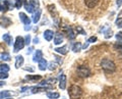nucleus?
I'll use <instances>...</instances> for the list:
<instances>
[{
    "mask_svg": "<svg viewBox=\"0 0 122 99\" xmlns=\"http://www.w3.org/2000/svg\"><path fill=\"white\" fill-rule=\"evenodd\" d=\"M62 99H65V98H62Z\"/></svg>",
    "mask_w": 122,
    "mask_h": 99,
    "instance_id": "de8ad7c7",
    "label": "nucleus"
},
{
    "mask_svg": "<svg viewBox=\"0 0 122 99\" xmlns=\"http://www.w3.org/2000/svg\"><path fill=\"white\" fill-rule=\"evenodd\" d=\"M5 99H11V98H5Z\"/></svg>",
    "mask_w": 122,
    "mask_h": 99,
    "instance_id": "49530a36",
    "label": "nucleus"
},
{
    "mask_svg": "<svg viewBox=\"0 0 122 99\" xmlns=\"http://www.w3.org/2000/svg\"><path fill=\"white\" fill-rule=\"evenodd\" d=\"M47 97L49 99H58L60 97V95H59V93H57V92H48L47 93Z\"/></svg>",
    "mask_w": 122,
    "mask_h": 99,
    "instance_id": "bb28decb",
    "label": "nucleus"
},
{
    "mask_svg": "<svg viewBox=\"0 0 122 99\" xmlns=\"http://www.w3.org/2000/svg\"><path fill=\"white\" fill-rule=\"evenodd\" d=\"M96 41H97V37L96 36H92V37H90L89 39H87L86 42L90 44V43H94V42H96Z\"/></svg>",
    "mask_w": 122,
    "mask_h": 99,
    "instance_id": "c9c22d12",
    "label": "nucleus"
},
{
    "mask_svg": "<svg viewBox=\"0 0 122 99\" xmlns=\"http://www.w3.org/2000/svg\"><path fill=\"white\" fill-rule=\"evenodd\" d=\"M63 42V36L61 34H56L54 35V44L55 45H60Z\"/></svg>",
    "mask_w": 122,
    "mask_h": 99,
    "instance_id": "412c9836",
    "label": "nucleus"
},
{
    "mask_svg": "<svg viewBox=\"0 0 122 99\" xmlns=\"http://www.w3.org/2000/svg\"><path fill=\"white\" fill-rule=\"evenodd\" d=\"M33 50H34V47H29V48H28V51H26V53H28V54H30V53L33 52Z\"/></svg>",
    "mask_w": 122,
    "mask_h": 99,
    "instance_id": "37998d69",
    "label": "nucleus"
},
{
    "mask_svg": "<svg viewBox=\"0 0 122 99\" xmlns=\"http://www.w3.org/2000/svg\"><path fill=\"white\" fill-rule=\"evenodd\" d=\"M38 64H39V68L41 71H45L46 68L48 67V62H47V60L46 59H41L39 62H38Z\"/></svg>",
    "mask_w": 122,
    "mask_h": 99,
    "instance_id": "4be33fe9",
    "label": "nucleus"
},
{
    "mask_svg": "<svg viewBox=\"0 0 122 99\" xmlns=\"http://www.w3.org/2000/svg\"><path fill=\"white\" fill-rule=\"evenodd\" d=\"M25 79L26 80H30V81H38V80H41V76L40 75H36V76H30V75H29V76H26L25 77Z\"/></svg>",
    "mask_w": 122,
    "mask_h": 99,
    "instance_id": "c85d7f7f",
    "label": "nucleus"
},
{
    "mask_svg": "<svg viewBox=\"0 0 122 99\" xmlns=\"http://www.w3.org/2000/svg\"><path fill=\"white\" fill-rule=\"evenodd\" d=\"M11 92L8 90H6V91H1L0 92V99H4V98H9L11 96Z\"/></svg>",
    "mask_w": 122,
    "mask_h": 99,
    "instance_id": "b1692460",
    "label": "nucleus"
},
{
    "mask_svg": "<svg viewBox=\"0 0 122 99\" xmlns=\"http://www.w3.org/2000/svg\"><path fill=\"white\" fill-rule=\"evenodd\" d=\"M0 58H1L2 60H4V61H9L10 60V54L9 53H3V54H1V56H0Z\"/></svg>",
    "mask_w": 122,
    "mask_h": 99,
    "instance_id": "7c9ffc66",
    "label": "nucleus"
},
{
    "mask_svg": "<svg viewBox=\"0 0 122 99\" xmlns=\"http://www.w3.org/2000/svg\"><path fill=\"white\" fill-rule=\"evenodd\" d=\"M54 51L57 52V53H60L61 55H65V54H67V52H68V47L66 46V45H64V46H62V47L55 48Z\"/></svg>",
    "mask_w": 122,
    "mask_h": 99,
    "instance_id": "ddd939ff",
    "label": "nucleus"
},
{
    "mask_svg": "<svg viewBox=\"0 0 122 99\" xmlns=\"http://www.w3.org/2000/svg\"><path fill=\"white\" fill-rule=\"evenodd\" d=\"M76 32H77V34H78V33H81V35H86V33L83 31L82 28H81V27H79V26L77 27V28H76Z\"/></svg>",
    "mask_w": 122,
    "mask_h": 99,
    "instance_id": "e433bc0d",
    "label": "nucleus"
},
{
    "mask_svg": "<svg viewBox=\"0 0 122 99\" xmlns=\"http://www.w3.org/2000/svg\"><path fill=\"white\" fill-rule=\"evenodd\" d=\"M81 48H82V46H81V42H76V43H74L73 45H72V51L75 52V53L81 51Z\"/></svg>",
    "mask_w": 122,
    "mask_h": 99,
    "instance_id": "5701e85b",
    "label": "nucleus"
},
{
    "mask_svg": "<svg viewBox=\"0 0 122 99\" xmlns=\"http://www.w3.org/2000/svg\"><path fill=\"white\" fill-rule=\"evenodd\" d=\"M24 39H25V44H26V45H29L30 42H32V38H30V35H26Z\"/></svg>",
    "mask_w": 122,
    "mask_h": 99,
    "instance_id": "f704fd0d",
    "label": "nucleus"
},
{
    "mask_svg": "<svg viewBox=\"0 0 122 99\" xmlns=\"http://www.w3.org/2000/svg\"><path fill=\"white\" fill-rule=\"evenodd\" d=\"M50 89V87H44V86H39V87H30V90H32V93H40Z\"/></svg>",
    "mask_w": 122,
    "mask_h": 99,
    "instance_id": "1a4fd4ad",
    "label": "nucleus"
},
{
    "mask_svg": "<svg viewBox=\"0 0 122 99\" xmlns=\"http://www.w3.org/2000/svg\"><path fill=\"white\" fill-rule=\"evenodd\" d=\"M11 24H12V21L8 16H0V27H2V28H8Z\"/></svg>",
    "mask_w": 122,
    "mask_h": 99,
    "instance_id": "423d86ee",
    "label": "nucleus"
},
{
    "mask_svg": "<svg viewBox=\"0 0 122 99\" xmlns=\"http://www.w3.org/2000/svg\"><path fill=\"white\" fill-rule=\"evenodd\" d=\"M2 39H3V41H4L7 45H11V44H12V37H11L10 34H8V33L4 34V35L2 36Z\"/></svg>",
    "mask_w": 122,
    "mask_h": 99,
    "instance_id": "6ab92c4d",
    "label": "nucleus"
},
{
    "mask_svg": "<svg viewBox=\"0 0 122 99\" xmlns=\"http://www.w3.org/2000/svg\"><path fill=\"white\" fill-rule=\"evenodd\" d=\"M25 39L20 36H17L15 38V42H14V46H13V51L14 52H18L25 47Z\"/></svg>",
    "mask_w": 122,
    "mask_h": 99,
    "instance_id": "20e7f679",
    "label": "nucleus"
},
{
    "mask_svg": "<svg viewBox=\"0 0 122 99\" xmlns=\"http://www.w3.org/2000/svg\"><path fill=\"white\" fill-rule=\"evenodd\" d=\"M101 67L102 70L106 73H113L116 70V64L114 63L113 60L109 58H104L101 61Z\"/></svg>",
    "mask_w": 122,
    "mask_h": 99,
    "instance_id": "f257e3e1",
    "label": "nucleus"
},
{
    "mask_svg": "<svg viewBox=\"0 0 122 99\" xmlns=\"http://www.w3.org/2000/svg\"><path fill=\"white\" fill-rule=\"evenodd\" d=\"M47 8L49 10V12L51 13V16L53 17V20H54V22H56V24H58V22H59V14H58V12H57L55 5L50 4V5L47 6Z\"/></svg>",
    "mask_w": 122,
    "mask_h": 99,
    "instance_id": "39448f33",
    "label": "nucleus"
},
{
    "mask_svg": "<svg viewBox=\"0 0 122 99\" xmlns=\"http://www.w3.org/2000/svg\"><path fill=\"white\" fill-rule=\"evenodd\" d=\"M116 5L118 7H120L122 5V0H117V1H116Z\"/></svg>",
    "mask_w": 122,
    "mask_h": 99,
    "instance_id": "c03bdc74",
    "label": "nucleus"
},
{
    "mask_svg": "<svg viewBox=\"0 0 122 99\" xmlns=\"http://www.w3.org/2000/svg\"><path fill=\"white\" fill-rule=\"evenodd\" d=\"M41 14H42V10L40 8H38L35 12H34V16H33V22H35V24H37L38 22L40 21L41 18Z\"/></svg>",
    "mask_w": 122,
    "mask_h": 99,
    "instance_id": "2eb2a0df",
    "label": "nucleus"
},
{
    "mask_svg": "<svg viewBox=\"0 0 122 99\" xmlns=\"http://www.w3.org/2000/svg\"><path fill=\"white\" fill-rule=\"evenodd\" d=\"M9 72V66L6 63L0 64V73H8Z\"/></svg>",
    "mask_w": 122,
    "mask_h": 99,
    "instance_id": "393cba45",
    "label": "nucleus"
},
{
    "mask_svg": "<svg viewBox=\"0 0 122 99\" xmlns=\"http://www.w3.org/2000/svg\"><path fill=\"white\" fill-rule=\"evenodd\" d=\"M8 2L9 0H0V11L8 10Z\"/></svg>",
    "mask_w": 122,
    "mask_h": 99,
    "instance_id": "dca6fc26",
    "label": "nucleus"
},
{
    "mask_svg": "<svg viewBox=\"0 0 122 99\" xmlns=\"http://www.w3.org/2000/svg\"><path fill=\"white\" fill-rule=\"evenodd\" d=\"M85 3L89 8H94V7H96L98 5L99 0H85Z\"/></svg>",
    "mask_w": 122,
    "mask_h": 99,
    "instance_id": "f3484780",
    "label": "nucleus"
},
{
    "mask_svg": "<svg viewBox=\"0 0 122 99\" xmlns=\"http://www.w3.org/2000/svg\"><path fill=\"white\" fill-rule=\"evenodd\" d=\"M54 57L56 58V61H57V63L58 64H62V62H63V60H62V58L60 57V56H57V55H55Z\"/></svg>",
    "mask_w": 122,
    "mask_h": 99,
    "instance_id": "58836bf2",
    "label": "nucleus"
},
{
    "mask_svg": "<svg viewBox=\"0 0 122 99\" xmlns=\"http://www.w3.org/2000/svg\"><path fill=\"white\" fill-rule=\"evenodd\" d=\"M76 74H77L79 78L85 79V78H89L91 76V71H90V68L86 66H79L76 68Z\"/></svg>",
    "mask_w": 122,
    "mask_h": 99,
    "instance_id": "7ed1b4c3",
    "label": "nucleus"
},
{
    "mask_svg": "<svg viewBox=\"0 0 122 99\" xmlns=\"http://www.w3.org/2000/svg\"><path fill=\"white\" fill-rule=\"evenodd\" d=\"M29 3H30L34 7H38L39 8V6H40V2H39V0H29Z\"/></svg>",
    "mask_w": 122,
    "mask_h": 99,
    "instance_id": "473e14b6",
    "label": "nucleus"
},
{
    "mask_svg": "<svg viewBox=\"0 0 122 99\" xmlns=\"http://www.w3.org/2000/svg\"><path fill=\"white\" fill-rule=\"evenodd\" d=\"M68 95L71 99H78L82 95V89L77 85H72L68 89Z\"/></svg>",
    "mask_w": 122,
    "mask_h": 99,
    "instance_id": "f03ea898",
    "label": "nucleus"
},
{
    "mask_svg": "<svg viewBox=\"0 0 122 99\" xmlns=\"http://www.w3.org/2000/svg\"><path fill=\"white\" fill-rule=\"evenodd\" d=\"M115 24H116V26L118 27V28L122 29V11L119 14H118V16H117L116 21H115Z\"/></svg>",
    "mask_w": 122,
    "mask_h": 99,
    "instance_id": "a878e982",
    "label": "nucleus"
},
{
    "mask_svg": "<svg viewBox=\"0 0 122 99\" xmlns=\"http://www.w3.org/2000/svg\"><path fill=\"white\" fill-rule=\"evenodd\" d=\"M41 59H43V52H42L40 49H37L35 54H34V56H33V60L35 62H39Z\"/></svg>",
    "mask_w": 122,
    "mask_h": 99,
    "instance_id": "9d476101",
    "label": "nucleus"
},
{
    "mask_svg": "<svg viewBox=\"0 0 122 99\" xmlns=\"http://www.w3.org/2000/svg\"><path fill=\"white\" fill-rule=\"evenodd\" d=\"M39 42H40V40H39V38H38V37L34 38V40H33V43H34V44H38Z\"/></svg>",
    "mask_w": 122,
    "mask_h": 99,
    "instance_id": "79ce46f5",
    "label": "nucleus"
},
{
    "mask_svg": "<svg viewBox=\"0 0 122 99\" xmlns=\"http://www.w3.org/2000/svg\"><path fill=\"white\" fill-rule=\"evenodd\" d=\"M57 66H58V63H56V62H49L48 63V70L49 71H55L56 68H57Z\"/></svg>",
    "mask_w": 122,
    "mask_h": 99,
    "instance_id": "c756f323",
    "label": "nucleus"
},
{
    "mask_svg": "<svg viewBox=\"0 0 122 99\" xmlns=\"http://www.w3.org/2000/svg\"><path fill=\"white\" fill-rule=\"evenodd\" d=\"M54 37V33H53L52 30H46L44 32V38L46 41H51Z\"/></svg>",
    "mask_w": 122,
    "mask_h": 99,
    "instance_id": "4468645a",
    "label": "nucleus"
},
{
    "mask_svg": "<svg viewBox=\"0 0 122 99\" xmlns=\"http://www.w3.org/2000/svg\"><path fill=\"white\" fill-rule=\"evenodd\" d=\"M24 61H25V58L22 55H17L15 57V67L16 68H20L22 64H24Z\"/></svg>",
    "mask_w": 122,
    "mask_h": 99,
    "instance_id": "f8f14e48",
    "label": "nucleus"
},
{
    "mask_svg": "<svg viewBox=\"0 0 122 99\" xmlns=\"http://www.w3.org/2000/svg\"><path fill=\"white\" fill-rule=\"evenodd\" d=\"M8 78V73H0V79L1 80H5Z\"/></svg>",
    "mask_w": 122,
    "mask_h": 99,
    "instance_id": "4c0bfd02",
    "label": "nucleus"
},
{
    "mask_svg": "<svg viewBox=\"0 0 122 99\" xmlns=\"http://www.w3.org/2000/svg\"><path fill=\"white\" fill-rule=\"evenodd\" d=\"M114 48L116 50H119V51H122V41H119V42H116L114 44Z\"/></svg>",
    "mask_w": 122,
    "mask_h": 99,
    "instance_id": "72a5a7b5",
    "label": "nucleus"
},
{
    "mask_svg": "<svg viewBox=\"0 0 122 99\" xmlns=\"http://www.w3.org/2000/svg\"><path fill=\"white\" fill-rule=\"evenodd\" d=\"M25 10L28 11V12H30V13H34L35 11L37 10V8L36 7H34L30 3H28V2H25Z\"/></svg>",
    "mask_w": 122,
    "mask_h": 99,
    "instance_id": "aec40b11",
    "label": "nucleus"
},
{
    "mask_svg": "<svg viewBox=\"0 0 122 99\" xmlns=\"http://www.w3.org/2000/svg\"><path fill=\"white\" fill-rule=\"evenodd\" d=\"M115 37L117 38V40H122V32H118L115 35Z\"/></svg>",
    "mask_w": 122,
    "mask_h": 99,
    "instance_id": "ea45409f",
    "label": "nucleus"
},
{
    "mask_svg": "<svg viewBox=\"0 0 122 99\" xmlns=\"http://www.w3.org/2000/svg\"><path fill=\"white\" fill-rule=\"evenodd\" d=\"M59 88L62 90L66 88V76L63 73H61L59 76Z\"/></svg>",
    "mask_w": 122,
    "mask_h": 99,
    "instance_id": "0eeeda50",
    "label": "nucleus"
},
{
    "mask_svg": "<svg viewBox=\"0 0 122 99\" xmlns=\"http://www.w3.org/2000/svg\"><path fill=\"white\" fill-rule=\"evenodd\" d=\"M103 32H104V34H105V38H106V39H110V38L113 36V31L111 29H109V28L107 29L106 31H103Z\"/></svg>",
    "mask_w": 122,
    "mask_h": 99,
    "instance_id": "cd10ccee",
    "label": "nucleus"
},
{
    "mask_svg": "<svg viewBox=\"0 0 122 99\" xmlns=\"http://www.w3.org/2000/svg\"><path fill=\"white\" fill-rule=\"evenodd\" d=\"M15 7H16V8L17 9H20V7L22 6V4H25V1H22V0H15Z\"/></svg>",
    "mask_w": 122,
    "mask_h": 99,
    "instance_id": "2f4dec72",
    "label": "nucleus"
},
{
    "mask_svg": "<svg viewBox=\"0 0 122 99\" xmlns=\"http://www.w3.org/2000/svg\"><path fill=\"white\" fill-rule=\"evenodd\" d=\"M20 22H24L25 25H30V17L26 16L25 13H24V12H20Z\"/></svg>",
    "mask_w": 122,
    "mask_h": 99,
    "instance_id": "9b49d317",
    "label": "nucleus"
},
{
    "mask_svg": "<svg viewBox=\"0 0 122 99\" xmlns=\"http://www.w3.org/2000/svg\"><path fill=\"white\" fill-rule=\"evenodd\" d=\"M64 30H65V32H66V34H67L68 39H69V40L75 39L76 34H75V32L73 31V29H72L71 27H66V28H64Z\"/></svg>",
    "mask_w": 122,
    "mask_h": 99,
    "instance_id": "6e6552de",
    "label": "nucleus"
},
{
    "mask_svg": "<svg viewBox=\"0 0 122 99\" xmlns=\"http://www.w3.org/2000/svg\"><path fill=\"white\" fill-rule=\"evenodd\" d=\"M56 82V79L54 78H50V79H47V80H44V81H42L40 83V86H45V87H50V88H52L51 86H47L48 84H54Z\"/></svg>",
    "mask_w": 122,
    "mask_h": 99,
    "instance_id": "a211bd4d",
    "label": "nucleus"
},
{
    "mask_svg": "<svg viewBox=\"0 0 122 99\" xmlns=\"http://www.w3.org/2000/svg\"><path fill=\"white\" fill-rule=\"evenodd\" d=\"M30 30H32V26L30 25H25V31H30Z\"/></svg>",
    "mask_w": 122,
    "mask_h": 99,
    "instance_id": "a19ab883",
    "label": "nucleus"
},
{
    "mask_svg": "<svg viewBox=\"0 0 122 99\" xmlns=\"http://www.w3.org/2000/svg\"><path fill=\"white\" fill-rule=\"evenodd\" d=\"M25 71H29V72H30V73H33L34 68L33 67H25Z\"/></svg>",
    "mask_w": 122,
    "mask_h": 99,
    "instance_id": "a18cd8bd",
    "label": "nucleus"
}]
</instances>
